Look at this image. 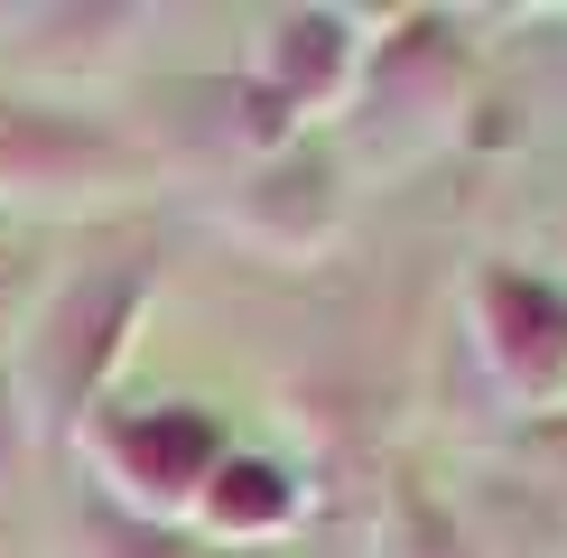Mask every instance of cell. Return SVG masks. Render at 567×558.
<instances>
[{"instance_id": "6da1fadb", "label": "cell", "mask_w": 567, "mask_h": 558, "mask_svg": "<svg viewBox=\"0 0 567 558\" xmlns=\"http://www.w3.org/2000/svg\"><path fill=\"white\" fill-rule=\"evenodd\" d=\"M131 308H140V261H103V270L65 279L56 308H47V344H38L47 401H84V391L103 382L112 344L131 335Z\"/></svg>"}, {"instance_id": "7a4b0ae2", "label": "cell", "mask_w": 567, "mask_h": 558, "mask_svg": "<svg viewBox=\"0 0 567 558\" xmlns=\"http://www.w3.org/2000/svg\"><path fill=\"white\" fill-rule=\"evenodd\" d=\"M484 326H493V363L522 391H558L567 382V298L530 270H493L484 279Z\"/></svg>"}]
</instances>
